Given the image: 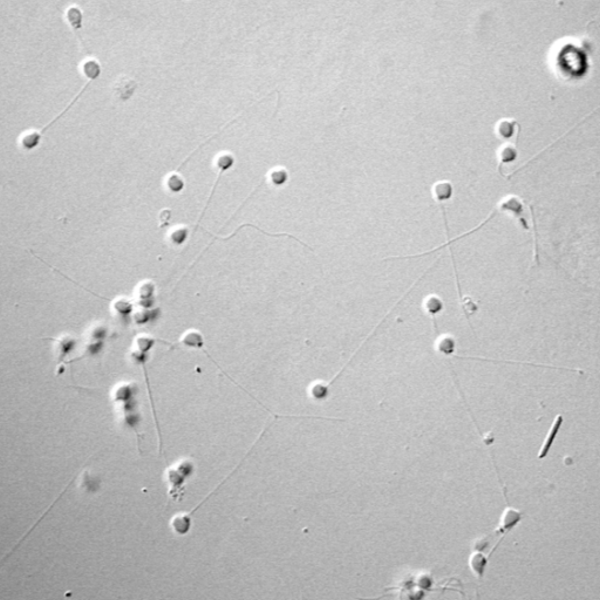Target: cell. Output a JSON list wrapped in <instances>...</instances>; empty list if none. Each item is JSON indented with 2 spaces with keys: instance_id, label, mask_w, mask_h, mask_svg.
Returning a JSON list of instances; mask_svg holds the SVG:
<instances>
[{
  "instance_id": "7c38bea8",
  "label": "cell",
  "mask_w": 600,
  "mask_h": 600,
  "mask_svg": "<svg viewBox=\"0 0 600 600\" xmlns=\"http://www.w3.org/2000/svg\"><path fill=\"white\" fill-rule=\"evenodd\" d=\"M135 83L127 80V83H116V90L122 100H127L134 92Z\"/></svg>"
},
{
  "instance_id": "8992f818",
  "label": "cell",
  "mask_w": 600,
  "mask_h": 600,
  "mask_svg": "<svg viewBox=\"0 0 600 600\" xmlns=\"http://www.w3.org/2000/svg\"><path fill=\"white\" fill-rule=\"evenodd\" d=\"M488 558L489 557L481 554V552H474V554L470 556L469 565L474 574L476 575V577L481 578L482 576L484 575L485 568H487L488 565Z\"/></svg>"
},
{
  "instance_id": "6da1fadb",
  "label": "cell",
  "mask_w": 600,
  "mask_h": 600,
  "mask_svg": "<svg viewBox=\"0 0 600 600\" xmlns=\"http://www.w3.org/2000/svg\"><path fill=\"white\" fill-rule=\"evenodd\" d=\"M191 470H193V466H191L189 462H184V463L182 462L176 468H173V469L169 471V481L171 483V497L180 498L182 496V494H183L182 493V488H183L184 480L190 475Z\"/></svg>"
},
{
  "instance_id": "8fae6325",
  "label": "cell",
  "mask_w": 600,
  "mask_h": 600,
  "mask_svg": "<svg viewBox=\"0 0 600 600\" xmlns=\"http://www.w3.org/2000/svg\"><path fill=\"white\" fill-rule=\"evenodd\" d=\"M515 121H511V122H509V121H503L500 124V127H498V134L501 135L503 139H510V137L514 136L515 134V126H516Z\"/></svg>"
},
{
  "instance_id": "3957f363",
  "label": "cell",
  "mask_w": 600,
  "mask_h": 600,
  "mask_svg": "<svg viewBox=\"0 0 600 600\" xmlns=\"http://www.w3.org/2000/svg\"><path fill=\"white\" fill-rule=\"evenodd\" d=\"M562 424H563V416L559 414V415H557V417H556L554 423H552L550 430H549L547 437H545L544 443H543L541 450H539L538 460H543V458H545L548 456L549 451H550L552 444H554L556 437H557V435L559 433V429H561Z\"/></svg>"
},
{
  "instance_id": "5b68a950",
  "label": "cell",
  "mask_w": 600,
  "mask_h": 600,
  "mask_svg": "<svg viewBox=\"0 0 600 600\" xmlns=\"http://www.w3.org/2000/svg\"><path fill=\"white\" fill-rule=\"evenodd\" d=\"M424 309L430 318L433 319V325L435 332H437V323H436V315L440 314L443 311V301L439 296L431 295L428 297L424 301Z\"/></svg>"
},
{
  "instance_id": "30bf717a",
  "label": "cell",
  "mask_w": 600,
  "mask_h": 600,
  "mask_svg": "<svg viewBox=\"0 0 600 600\" xmlns=\"http://www.w3.org/2000/svg\"><path fill=\"white\" fill-rule=\"evenodd\" d=\"M83 73H85V75L88 77L89 80L96 79L101 73L100 65L96 61H94V60H89V61L85 62V65H83Z\"/></svg>"
},
{
  "instance_id": "ba28073f",
  "label": "cell",
  "mask_w": 600,
  "mask_h": 600,
  "mask_svg": "<svg viewBox=\"0 0 600 600\" xmlns=\"http://www.w3.org/2000/svg\"><path fill=\"white\" fill-rule=\"evenodd\" d=\"M67 20L74 31H80L82 28V12L77 7H70L67 11Z\"/></svg>"
},
{
  "instance_id": "9c48e42d",
  "label": "cell",
  "mask_w": 600,
  "mask_h": 600,
  "mask_svg": "<svg viewBox=\"0 0 600 600\" xmlns=\"http://www.w3.org/2000/svg\"><path fill=\"white\" fill-rule=\"evenodd\" d=\"M437 349L443 355H453L455 352V340L449 335H444L437 342Z\"/></svg>"
},
{
  "instance_id": "7a4b0ae2",
  "label": "cell",
  "mask_w": 600,
  "mask_h": 600,
  "mask_svg": "<svg viewBox=\"0 0 600 600\" xmlns=\"http://www.w3.org/2000/svg\"><path fill=\"white\" fill-rule=\"evenodd\" d=\"M433 193H434L435 198H436L437 203L440 204L441 210H442L444 227H446L447 242H448L450 239V237H449V225H448L447 211H446V208H444V204H446L447 201H449L450 198H451V196H453V184H451L449 181L437 182V183L434 185Z\"/></svg>"
},
{
  "instance_id": "277c9868",
  "label": "cell",
  "mask_w": 600,
  "mask_h": 600,
  "mask_svg": "<svg viewBox=\"0 0 600 600\" xmlns=\"http://www.w3.org/2000/svg\"><path fill=\"white\" fill-rule=\"evenodd\" d=\"M522 520V514L520 511L515 510L512 508L505 509L503 516H502L500 528L497 529L496 532L500 535H507L515 525L518 524V522Z\"/></svg>"
},
{
  "instance_id": "52a82bcc",
  "label": "cell",
  "mask_w": 600,
  "mask_h": 600,
  "mask_svg": "<svg viewBox=\"0 0 600 600\" xmlns=\"http://www.w3.org/2000/svg\"><path fill=\"white\" fill-rule=\"evenodd\" d=\"M500 163H498L497 170H501V167L503 166V164H509L512 163L516 158H517V148L515 146H512V144H508V146H505L503 149L500 151Z\"/></svg>"
}]
</instances>
